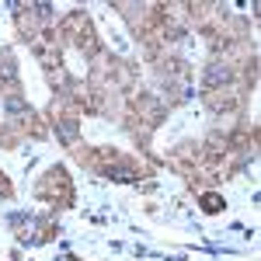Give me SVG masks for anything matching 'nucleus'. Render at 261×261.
Instances as JSON below:
<instances>
[{
	"mask_svg": "<svg viewBox=\"0 0 261 261\" xmlns=\"http://www.w3.org/2000/svg\"><path fill=\"white\" fill-rule=\"evenodd\" d=\"M226 77H230V73H226V70H223V67H213V70H209V73H206V84H209V87H216V84H223V80H226Z\"/></svg>",
	"mask_w": 261,
	"mask_h": 261,
	"instance_id": "nucleus-1",
	"label": "nucleus"
},
{
	"mask_svg": "<svg viewBox=\"0 0 261 261\" xmlns=\"http://www.w3.org/2000/svg\"><path fill=\"white\" fill-rule=\"evenodd\" d=\"M206 209L213 213V209H219V199H216V195H209V199H206Z\"/></svg>",
	"mask_w": 261,
	"mask_h": 261,
	"instance_id": "nucleus-2",
	"label": "nucleus"
}]
</instances>
